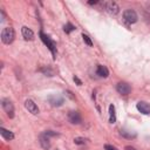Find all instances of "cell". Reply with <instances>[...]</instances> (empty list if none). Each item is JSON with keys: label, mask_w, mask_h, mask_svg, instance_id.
Here are the masks:
<instances>
[{"label": "cell", "mask_w": 150, "mask_h": 150, "mask_svg": "<svg viewBox=\"0 0 150 150\" xmlns=\"http://www.w3.org/2000/svg\"><path fill=\"white\" fill-rule=\"evenodd\" d=\"M109 122L110 123H115L116 122V114H115V107L114 104L109 105Z\"/></svg>", "instance_id": "cell-15"}, {"label": "cell", "mask_w": 150, "mask_h": 150, "mask_svg": "<svg viewBox=\"0 0 150 150\" xmlns=\"http://www.w3.org/2000/svg\"><path fill=\"white\" fill-rule=\"evenodd\" d=\"M40 71L43 73V74L47 75V76H53V75H54V70L50 69V68H48V67H47V68H46V67H45V68H41Z\"/></svg>", "instance_id": "cell-17"}, {"label": "cell", "mask_w": 150, "mask_h": 150, "mask_svg": "<svg viewBox=\"0 0 150 150\" xmlns=\"http://www.w3.org/2000/svg\"><path fill=\"white\" fill-rule=\"evenodd\" d=\"M48 102H49L53 107H60V105H62V104H63L64 100H63V97H61V96L52 95V96H49V97H48Z\"/></svg>", "instance_id": "cell-11"}, {"label": "cell", "mask_w": 150, "mask_h": 150, "mask_svg": "<svg viewBox=\"0 0 150 150\" xmlns=\"http://www.w3.org/2000/svg\"><path fill=\"white\" fill-rule=\"evenodd\" d=\"M74 81H75V82L77 83V86H81V84H82V82H81V80H80V79H79L77 76H74Z\"/></svg>", "instance_id": "cell-22"}, {"label": "cell", "mask_w": 150, "mask_h": 150, "mask_svg": "<svg viewBox=\"0 0 150 150\" xmlns=\"http://www.w3.org/2000/svg\"><path fill=\"white\" fill-rule=\"evenodd\" d=\"M40 38H41V40L43 41V43L48 47V49L52 52V55H53V57L55 59L56 57V43H55V41H53L48 35H46L42 30L40 32Z\"/></svg>", "instance_id": "cell-1"}, {"label": "cell", "mask_w": 150, "mask_h": 150, "mask_svg": "<svg viewBox=\"0 0 150 150\" xmlns=\"http://www.w3.org/2000/svg\"><path fill=\"white\" fill-rule=\"evenodd\" d=\"M1 105H2L4 110L6 111V114L12 118V117L14 116V105H13V103L9 101V98H2Z\"/></svg>", "instance_id": "cell-4"}, {"label": "cell", "mask_w": 150, "mask_h": 150, "mask_svg": "<svg viewBox=\"0 0 150 150\" xmlns=\"http://www.w3.org/2000/svg\"><path fill=\"white\" fill-rule=\"evenodd\" d=\"M0 134H1V136H2L5 139H7V141H11V139L14 138V134H13L12 131L5 129V128H0Z\"/></svg>", "instance_id": "cell-14"}, {"label": "cell", "mask_w": 150, "mask_h": 150, "mask_svg": "<svg viewBox=\"0 0 150 150\" xmlns=\"http://www.w3.org/2000/svg\"><path fill=\"white\" fill-rule=\"evenodd\" d=\"M103 7H104V9H105L109 14H111V15H116V14H118V12H120L118 5H117L116 2H114V1H105V2H103Z\"/></svg>", "instance_id": "cell-3"}, {"label": "cell", "mask_w": 150, "mask_h": 150, "mask_svg": "<svg viewBox=\"0 0 150 150\" xmlns=\"http://www.w3.org/2000/svg\"><path fill=\"white\" fill-rule=\"evenodd\" d=\"M82 38H83V41L88 45V46H93V42H91V40H90V38L87 35V34H82Z\"/></svg>", "instance_id": "cell-19"}, {"label": "cell", "mask_w": 150, "mask_h": 150, "mask_svg": "<svg viewBox=\"0 0 150 150\" xmlns=\"http://www.w3.org/2000/svg\"><path fill=\"white\" fill-rule=\"evenodd\" d=\"M39 142H40V145L45 149V150H48L50 148V142H49V136L46 135L45 132L41 134L39 136Z\"/></svg>", "instance_id": "cell-10"}, {"label": "cell", "mask_w": 150, "mask_h": 150, "mask_svg": "<svg viewBox=\"0 0 150 150\" xmlns=\"http://www.w3.org/2000/svg\"><path fill=\"white\" fill-rule=\"evenodd\" d=\"M116 90L121 94V95H128L131 91V87L127 83V82H120L116 86Z\"/></svg>", "instance_id": "cell-6"}, {"label": "cell", "mask_w": 150, "mask_h": 150, "mask_svg": "<svg viewBox=\"0 0 150 150\" xmlns=\"http://www.w3.org/2000/svg\"><path fill=\"white\" fill-rule=\"evenodd\" d=\"M123 19L128 23H135L138 18H137V13L134 9H127L123 13Z\"/></svg>", "instance_id": "cell-5"}, {"label": "cell", "mask_w": 150, "mask_h": 150, "mask_svg": "<svg viewBox=\"0 0 150 150\" xmlns=\"http://www.w3.org/2000/svg\"><path fill=\"white\" fill-rule=\"evenodd\" d=\"M25 107H26V109H27L30 114H33V115H38V114H39V108H38V105L34 103V101H32V100H26Z\"/></svg>", "instance_id": "cell-8"}, {"label": "cell", "mask_w": 150, "mask_h": 150, "mask_svg": "<svg viewBox=\"0 0 150 150\" xmlns=\"http://www.w3.org/2000/svg\"><path fill=\"white\" fill-rule=\"evenodd\" d=\"M120 135L122 136V137H124V138H135L137 135H136V132H131V131H129V130H121L120 131Z\"/></svg>", "instance_id": "cell-16"}, {"label": "cell", "mask_w": 150, "mask_h": 150, "mask_svg": "<svg viewBox=\"0 0 150 150\" xmlns=\"http://www.w3.org/2000/svg\"><path fill=\"white\" fill-rule=\"evenodd\" d=\"M21 33H22V36H23V39L25 40H33L34 39V33H33V30L30 29V28H28V27H26V26H23L22 28H21Z\"/></svg>", "instance_id": "cell-12"}, {"label": "cell", "mask_w": 150, "mask_h": 150, "mask_svg": "<svg viewBox=\"0 0 150 150\" xmlns=\"http://www.w3.org/2000/svg\"><path fill=\"white\" fill-rule=\"evenodd\" d=\"M136 108L139 112L144 114V115H149L150 114V104L144 102V101H139L137 104H136Z\"/></svg>", "instance_id": "cell-9"}, {"label": "cell", "mask_w": 150, "mask_h": 150, "mask_svg": "<svg viewBox=\"0 0 150 150\" xmlns=\"http://www.w3.org/2000/svg\"><path fill=\"white\" fill-rule=\"evenodd\" d=\"M14 36H15V33H14V29L12 27H5L1 32V41L5 45L12 43L14 40Z\"/></svg>", "instance_id": "cell-2"}, {"label": "cell", "mask_w": 150, "mask_h": 150, "mask_svg": "<svg viewBox=\"0 0 150 150\" xmlns=\"http://www.w3.org/2000/svg\"><path fill=\"white\" fill-rule=\"evenodd\" d=\"M125 150H136L134 146H130V145H127L125 146Z\"/></svg>", "instance_id": "cell-23"}, {"label": "cell", "mask_w": 150, "mask_h": 150, "mask_svg": "<svg viewBox=\"0 0 150 150\" xmlns=\"http://www.w3.org/2000/svg\"><path fill=\"white\" fill-rule=\"evenodd\" d=\"M68 120H69V122L73 123V124H80V123L82 122V117H81V115H80L79 111H69V114H68Z\"/></svg>", "instance_id": "cell-7"}, {"label": "cell", "mask_w": 150, "mask_h": 150, "mask_svg": "<svg viewBox=\"0 0 150 150\" xmlns=\"http://www.w3.org/2000/svg\"><path fill=\"white\" fill-rule=\"evenodd\" d=\"M74 143L75 144H84L86 143V139L83 137H75L74 138Z\"/></svg>", "instance_id": "cell-20"}, {"label": "cell", "mask_w": 150, "mask_h": 150, "mask_svg": "<svg viewBox=\"0 0 150 150\" xmlns=\"http://www.w3.org/2000/svg\"><path fill=\"white\" fill-rule=\"evenodd\" d=\"M96 74L100 76V77H108L109 76V70L105 66H102V64H97V69H96Z\"/></svg>", "instance_id": "cell-13"}, {"label": "cell", "mask_w": 150, "mask_h": 150, "mask_svg": "<svg viewBox=\"0 0 150 150\" xmlns=\"http://www.w3.org/2000/svg\"><path fill=\"white\" fill-rule=\"evenodd\" d=\"M104 150H117L115 146H112V145H110V144H105L104 145Z\"/></svg>", "instance_id": "cell-21"}, {"label": "cell", "mask_w": 150, "mask_h": 150, "mask_svg": "<svg viewBox=\"0 0 150 150\" xmlns=\"http://www.w3.org/2000/svg\"><path fill=\"white\" fill-rule=\"evenodd\" d=\"M75 29H76V28H75V26H73L70 22H68V23L63 27V30H64L67 34H69L70 32H73V30H75Z\"/></svg>", "instance_id": "cell-18"}]
</instances>
